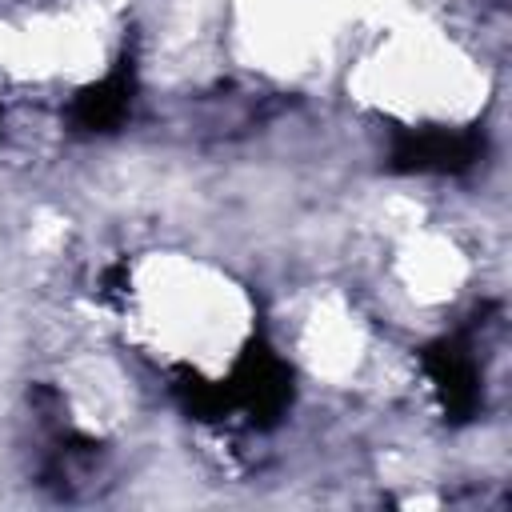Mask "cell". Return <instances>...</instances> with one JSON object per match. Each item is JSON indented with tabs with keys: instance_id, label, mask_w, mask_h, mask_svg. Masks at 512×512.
<instances>
[{
	"instance_id": "1",
	"label": "cell",
	"mask_w": 512,
	"mask_h": 512,
	"mask_svg": "<svg viewBox=\"0 0 512 512\" xmlns=\"http://www.w3.org/2000/svg\"><path fill=\"white\" fill-rule=\"evenodd\" d=\"M172 396L192 420H224L264 432L280 424L292 404V368L264 336H252L220 380H204L200 372L180 368L172 376Z\"/></svg>"
},
{
	"instance_id": "2",
	"label": "cell",
	"mask_w": 512,
	"mask_h": 512,
	"mask_svg": "<svg viewBox=\"0 0 512 512\" xmlns=\"http://www.w3.org/2000/svg\"><path fill=\"white\" fill-rule=\"evenodd\" d=\"M488 152L484 132L472 128H396L388 148V168L400 176H460L476 168Z\"/></svg>"
},
{
	"instance_id": "3",
	"label": "cell",
	"mask_w": 512,
	"mask_h": 512,
	"mask_svg": "<svg viewBox=\"0 0 512 512\" xmlns=\"http://www.w3.org/2000/svg\"><path fill=\"white\" fill-rule=\"evenodd\" d=\"M420 368L444 408V416L452 424H468L480 416V404H484V368H480V356H476V340H472V328L464 332H448L440 340H432L424 352H420Z\"/></svg>"
},
{
	"instance_id": "4",
	"label": "cell",
	"mask_w": 512,
	"mask_h": 512,
	"mask_svg": "<svg viewBox=\"0 0 512 512\" xmlns=\"http://www.w3.org/2000/svg\"><path fill=\"white\" fill-rule=\"evenodd\" d=\"M136 92H140L136 48H124L100 80L84 84L72 96V104H68V128L76 136H112V132H120L124 120L132 116Z\"/></svg>"
}]
</instances>
